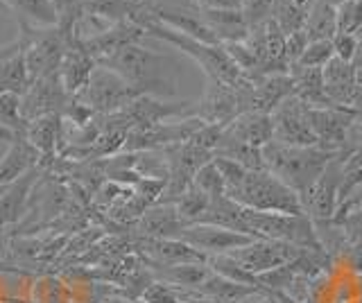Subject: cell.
Wrapping results in <instances>:
<instances>
[{"instance_id": "11", "label": "cell", "mask_w": 362, "mask_h": 303, "mask_svg": "<svg viewBox=\"0 0 362 303\" xmlns=\"http://www.w3.org/2000/svg\"><path fill=\"white\" fill-rule=\"evenodd\" d=\"M136 251L145 267H173L184 263H206V256L179 238H136Z\"/></svg>"}, {"instance_id": "38", "label": "cell", "mask_w": 362, "mask_h": 303, "mask_svg": "<svg viewBox=\"0 0 362 303\" xmlns=\"http://www.w3.org/2000/svg\"><path fill=\"white\" fill-rule=\"evenodd\" d=\"M129 3L136 5V7H141V9H152L158 3H163V0H129Z\"/></svg>"}, {"instance_id": "17", "label": "cell", "mask_w": 362, "mask_h": 303, "mask_svg": "<svg viewBox=\"0 0 362 303\" xmlns=\"http://www.w3.org/2000/svg\"><path fill=\"white\" fill-rule=\"evenodd\" d=\"M41 165L39 152L25 141V136H18L9 143L5 156L0 159V186H11L28 172L37 170Z\"/></svg>"}, {"instance_id": "16", "label": "cell", "mask_w": 362, "mask_h": 303, "mask_svg": "<svg viewBox=\"0 0 362 303\" xmlns=\"http://www.w3.org/2000/svg\"><path fill=\"white\" fill-rule=\"evenodd\" d=\"M23 136L39 152L41 161H54L59 154V141L64 136V118L59 114H52L30 120Z\"/></svg>"}, {"instance_id": "35", "label": "cell", "mask_w": 362, "mask_h": 303, "mask_svg": "<svg viewBox=\"0 0 362 303\" xmlns=\"http://www.w3.org/2000/svg\"><path fill=\"white\" fill-rule=\"evenodd\" d=\"M204 9H235L240 7V0H195Z\"/></svg>"}, {"instance_id": "21", "label": "cell", "mask_w": 362, "mask_h": 303, "mask_svg": "<svg viewBox=\"0 0 362 303\" xmlns=\"http://www.w3.org/2000/svg\"><path fill=\"white\" fill-rule=\"evenodd\" d=\"M303 32L308 41H331L337 35L335 7L324 3V0H315L308 16H305Z\"/></svg>"}, {"instance_id": "40", "label": "cell", "mask_w": 362, "mask_h": 303, "mask_svg": "<svg viewBox=\"0 0 362 303\" xmlns=\"http://www.w3.org/2000/svg\"><path fill=\"white\" fill-rule=\"evenodd\" d=\"M324 3H328V5H333V7H337V5H342L344 0H324Z\"/></svg>"}, {"instance_id": "33", "label": "cell", "mask_w": 362, "mask_h": 303, "mask_svg": "<svg viewBox=\"0 0 362 303\" xmlns=\"http://www.w3.org/2000/svg\"><path fill=\"white\" fill-rule=\"evenodd\" d=\"M308 37H305V32L299 30V32H292V35L286 37V54H288V64L290 69L294 64H297L301 59V54L305 50V46H308Z\"/></svg>"}, {"instance_id": "15", "label": "cell", "mask_w": 362, "mask_h": 303, "mask_svg": "<svg viewBox=\"0 0 362 303\" xmlns=\"http://www.w3.org/2000/svg\"><path fill=\"white\" fill-rule=\"evenodd\" d=\"M186 227L175 204H152L136 220L139 238H179Z\"/></svg>"}, {"instance_id": "27", "label": "cell", "mask_w": 362, "mask_h": 303, "mask_svg": "<svg viewBox=\"0 0 362 303\" xmlns=\"http://www.w3.org/2000/svg\"><path fill=\"white\" fill-rule=\"evenodd\" d=\"M335 18L337 32H346V35L362 32V0H344L335 7Z\"/></svg>"}, {"instance_id": "3", "label": "cell", "mask_w": 362, "mask_h": 303, "mask_svg": "<svg viewBox=\"0 0 362 303\" xmlns=\"http://www.w3.org/2000/svg\"><path fill=\"white\" fill-rule=\"evenodd\" d=\"M226 195L238 204L263 213H288V215L303 213L299 195L267 170H247L243 182Z\"/></svg>"}, {"instance_id": "32", "label": "cell", "mask_w": 362, "mask_h": 303, "mask_svg": "<svg viewBox=\"0 0 362 303\" xmlns=\"http://www.w3.org/2000/svg\"><path fill=\"white\" fill-rule=\"evenodd\" d=\"M333 50H335V57L354 64L356 57V50H358V37L356 35H346V32H337L333 37Z\"/></svg>"}, {"instance_id": "25", "label": "cell", "mask_w": 362, "mask_h": 303, "mask_svg": "<svg viewBox=\"0 0 362 303\" xmlns=\"http://www.w3.org/2000/svg\"><path fill=\"white\" fill-rule=\"evenodd\" d=\"M206 265L213 269L215 274H220L224 278L233 280V283H240V285H252L258 287V278L247 272V269L235 261L231 254H222V256H209L206 258Z\"/></svg>"}, {"instance_id": "4", "label": "cell", "mask_w": 362, "mask_h": 303, "mask_svg": "<svg viewBox=\"0 0 362 303\" xmlns=\"http://www.w3.org/2000/svg\"><path fill=\"white\" fill-rule=\"evenodd\" d=\"M136 97H141L134 88L118 77L116 73H111L109 69H98L90 75V80L86 88L77 95V100H82L86 107H90L98 116H111L118 111L127 109Z\"/></svg>"}, {"instance_id": "30", "label": "cell", "mask_w": 362, "mask_h": 303, "mask_svg": "<svg viewBox=\"0 0 362 303\" xmlns=\"http://www.w3.org/2000/svg\"><path fill=\"white\" fill-rule=\"evenodd\" d=\"M141 299L145 301V303H181L179 299H177V292H175V287L173 285H168V283H163V280H152L150 285L145 287V292L141 295Z\"/></svg>"}, {"instance_id": "20", "label": "cell", "mask_w": 362, "mask_h": 303, "mask_svg": "<svg viewBox=\"0 0 362 303\" xmlns=\"http://www.w3.org/2000/svg\"><path fill=\"white\" fill-rule=\"evenodd\" d=\"M156 280H163V283L173 285V287H190L197 290L204 280H206L213 269L206 263H184V265H173V267H158L150 269Z\"/></svg>"}, {"instance_id": "24", "label": "cell", "mask_w": 362, "mask_h": 303, "mask_svg": "<svg viewBox=\"0 0 362 303\" xmlns=\"http://www.w3.org/2000/svg\"><path fill=\"white\" fill-rule=\"evenodd\" d=\"M175 208L177 213L181 215V220H184L186 224H197L199 218L206 213L209 204H211V197L206 193H202V190L197 186H188L186 193H181L175 201Z\"/></svg>"}, {"instance_id": "19", "label": "cell", "mask_w": 362, "mask_h": 303, "mask_svg": "<svg viewBox=\"0 0 362 303\" xmlns=\"http://www.w3.org/2000/svg\"><path fill=\"white\" fill-rule=\"evenodd\" d=\"M197 224H215V227L231 229V231L249 235V231H247V218H245V206L238 204V201L231 199L229 195L213 197L209 208H206V213H204V215L199 218Z\"/></svg>"}, {"instance_id": "8", "label": "cell", "mask_w": 362, "mask_h": 303, "mask_svg": "<svg viewBox=\"0 0 362 303\" xmlns=\"http://www.w3.org/2000/svg\"><path fill=\"white\" fill-rule=\"evenodd\" d=\"M356 118H358V111L346 109V107L310 109V125H313L320 148L335 152V154L344 152Z\"/></svg>"}, {"instance_id": "26", "label": "cell", "mask_w": 362, "mask_h": 303, "mask_svg": "<svg viewBox=\"0 0 362 303\" xmlns=\"http://www.w3.org/2000/svg\"><path fill=\"white\" fill-rule=\"evenodd\" d=\"M0 127L23 136V131H25V127H28V120L23 118L21 95L0 93Z\"/></svg>"}, {"instance_id": "28", "label": "cell", "mask_w": 362, "mask_h": 303, "mask_svg": "<svg viewBox=\"0 0 362 303\" xmlns=\"http://www.w3.org/2000/svg\"><path fill=\"white\" fill-rule=\"evenodd\" d=\"M192 186H197L202 193H206L211 199L213 197H220V195H226V186H224V179L218 170V165L215 161H209L206 165H202L195 179H192Z\"/></svg>"}, {"instance_id": "39", "label": "cell", "mask_w": 362, "mask_h": 303, "mask_svg": "<svg viewBox=\"0 0 362 303\" xmlns=\"http://www.w3.org/2000/svg\"><path fill=\"white\" fill-rule=\"evenodd\" d=\"M18 138V133H14V131H9V129H3L0 127V143H11V141H16Z\"/></svg>"}, {"instance_id": "7", "label": "cell", "mask_w": 362, "mask_h": 303, "mask_svg": "<svg viewBox=\"0 0 362 303\" xmlns=\"http://www.w3.org/2000/svg\"><path fill=\"white\" fill-rule=\"evenodd\" d=\"M303 249L297 244L283 242V240H267V238H256L249 244L240 246V249L231 251V256L240 263L247 272H252L256 278L265 272H272L281 265H288L297 258Z\"/></svg>"}, {"instance_id": "2", "label": "cell", "mask_w": 362, "mask_h": 303, "mask_svg": "<svg viewBox=\"0 0 362 303\" xmlns=\"http://www.w3.org/2000/svg\"><path fill=\"white\" fill-rule=\"evenodd\" d=\"M335 156V152H328L320 145H308V148H297V145H286L279 141H269L263 148V165L265 170L279 177L288 188L301 195L308 190L324 167Z\"/></svg>"}, {"instance_id": "37", "label": "cell", "mask_w": 362, "mask_h": 303, "mask_svg": "<svg viewBox=\"0 0 362 303\" xmlns=\"http://www.w3.org/2000/svg\"><path fill=\"white\" fill-rule=\"evenodd\" d=\"M358 50H356V57H354V66L358 71H362V32H358Z\"/></svg>"}, {"instance_id": "34", "label": "cell", "mask_w": 362, "mask_h": 303, "mask_svg": "<svg viewBox=\"0 0 362 303\" xmlns=\"http://www.w3.org/2000/svg\"><path fill=\"white\" fill-rule=\"evenodd\" d=\"M235 303H276V297L265 287H254L249 295H245L243 299H238Z\"/></svg>"}, {"instance_id": "41", "label": "cell", "mask_w": 362, "mask_h": 303, "mask_svg": "<svg viewBox=\"0 0 362 303\" xmlns=\"http://www.w3.org/2000/svg\"><path fill=\"white\" fill-rule=\"evenodd\" d=\"M7 190H9V186H0V197H3V195L7 193Z\"/></svg>"}, {"instance_id": "42", "label": "cell", "mask_w": 362, "mask_h": 303, "mask_svg": "<svg viewBox=\"0 0 362 303\" xmlns=\"http://www.w3.org/2000/svg\"><path fill=\"white\" fill-rule=\"evenodd\" d=\"M0 9H5V5H3V3H0Z\"/></svg>"}, {"instance_id": "36", "label": "cell", "mask_w": 362, "mask_h": 303, "mask_svg": "<svg viewBox=\"0 0 362 303\" xmlns=\"http://www.w3.org/2000/svg\"><path fill=\"white\" fill-rule=\"evenodd\" d=\"M102 303H145L143 299H129V297H122V295H113L102 299Z\"/></svg>"}, {"instance_id": "18", "label": "cell", "mask_w": 362, "mask_h": 303, "mask_svg": "<svg viewBox=\"0 0 362 303\" xmlns=\"http://www.w3.org/2000/svg\"><path fill=\"white\" fill-rule=\"evenodd\" d=\"M202 18H204V23L211 28L215 39L220 41V46L231 41H245L249 35V23L240 7H235V9H204L202 7Z\"/></svg>"}, {"instance_id": "22", "label": "cell", "mask_w": 362, "mask_h": 303, "mask_svg": "<svg viewBox=\"0 0 362 303\" xmlns=\"http://www.w3.org/2000/svg\"><path fill=\"white\" fill-rule=\"evenodd\" d=\"M5 9H11L18 20L39 25V28H50L57 25V12L52 0H0Z\"/></svg>"}, {"instance_id": "1", "label": "cell", "mask_w": 362, "mask_h": 303, "mask_svg": "<svg viewBox=\"0 0 362 303\" xmlns=\"http://www.w3.org/2000/svg\"><path fill=\"white\" fill-rule=\"evenodd\" d=\"M170 61L165 54H158L143 48L141 43H129V46L113 52L109 59L100 61L98 66L109 69L122 77L139 95H175V82L170 77Z\"/></svg>"}, {"instance_id": "9", "label": "cell", "mask_w": 362, "mask_h": 303, "mask_svg": "<svg viewBox=\"0 0 362 303\" xmlns=\"http://www.w3.org/2000/svg\"><path fill=\"white\" fill-rule=\"evenodd\" d=\"M71 100L73 97L64 91V86L59 82V75L39 77V80L30 82L25 93L21 95L23 118L30 122L41 116H52V114L62 116L66 105L71 102Z\"/></svg>"}, {"instance_id": "12", "label": "cell", "mask_w": 362, "mask_h": 303, "mask_svg": "<svg viewBox=\"0 0 362 303\" xmlns=\"http://www.w3.org/2000/svg\"><path fill=\"white\" fill-rule=\"evenodd\" d=\"M95 69H98L95 59L84 50L82 43L73 39V43L68 46L64 59L59 64L57 75H59V82L64 86V91L71 97H77L86 88L90 75H93Z\"/></svg>"}, {"instance_id": "6", "label": "cell", "mask_w": 362, "mask_h": 303, "mask_svg": "<svg viewBox=\"0 0 362 303\" xmlns=\"http://www.w3.org/2000/svg\"><path fill=\"white\" fill-rule=\"evenodd\" d=\"M269 116L272 127H274V141L297 145V148L320 145L310 125V107H305L297 95H288L286 100H281Z\"/></svg>"}, {"instance_id": "31", "label": "cell", "mask_w": 362, "mask_h": 303, "mask_svg": "<svg viewBox=\"0 0 362 303\" xmlns=\"http://www.w3.org/2000/svg\"><path fill=\"white\" fill-rule=\"evenodd\" d=\"M333 222H337L339 227H342L351 246H362V210H354V213H349V215L333 220Z\"/></svg>"}, {"instance_id": "13", "label": "cell", "mask_w": 362, "mask_h": 303, "mask_svg": "<svg viewBox=\"0 0 362 303\" xmlns=\"http://www.w3.org/2000/svg\"><path fill=\"white\" fill-rule=\"evenodd\" d=\"M356 66L333 57L322 69L324 77V91L328 102L333 107H346L354 109V100H356Z\"/></svg>"}, {"instance_id": "14", "label": "cell", "mask_w": 362, "mask_h": 303, "mask_svg": "<svg viewBox=\"0 0 362 303\" xmlns=\"http://www.w3.org/2000/svg\"><path fill=\"white\" fill-rule=\"evenodd\" d=\"M224 136L263 150L269 141H274L272 116L260 114V111H245V114H238L229 125L224 127Z\"/></svg>"}, {"instance_id": "10", "label": "cell", "mask_w": 362, "mask_h": 303, "mask_svg": "<svg viewBox=\"0 0 362 303\" xmlns=\"http://www.w3.org/2000/svg\"><path fill=\"white\" fill-rule=\"evenodd\" d=\"M179 240L188 242L192 249H197L204 256H222V254H231L240 246L249 244L252 235L238 233L231 229H222L215 227V224H188V227L181 231Z\"/></svg>"}, {"instance_id": "23", "label": "cell", "mask_w": 362, "mask_h": 303, "mask_svg": "<svg viewBox=\"0 0 362 303\" xmlns=\"http://www.w3.org/2000/svg\"><path fill=\"white\" fill-rule=\"evenodd\" d=\"M30 86V77L25 71V61H23V52L0 61V93H16L23 95Z\"/></svg>"}, {"instance_id": "5", "label": "cell", "mask_w": 362, "mask_h": 303, "mask_svg": "<svg viewBox=\"0 0 362 303\" xmlns=\"http://www.w3.org/2000/svg\"><path fill=\"white\" fill-rule=\"evenodd\" d=\"M344 177V156L335 154L320 179L301 195V206L303 213L313 222H326L335 218L337 201H339V186H342Z\"/></svg>"}, {"instance_id": "29", "label": "cell", "mask_w": 362, "mask_h": 303, "mask_svg": "<svg viewBox=\"0 0 362 303\" xmlns=\"http://www.w3.org/2000/svg\"><path fill=\"white\" fill-rule=\"evenodd\" d=\"M335 57L333 39L331 41H310L305 46L301 59L294 66H310V69H324V66Z\"/></svg>"}]
</instances>
